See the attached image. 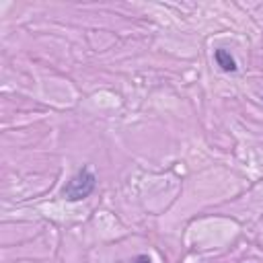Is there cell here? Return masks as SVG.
I'll return each mask as SVG.
<instances>
[{
    "label": "cell",
    "instance_id": "6da1fadb",
    "mask_svg": "<svg viewBox=\"0 0 263 263\" xmlns=\"http://www.w3.org/2000/svg\"><path fill=\"white\" fill-rule=\"evenodd\" d=\"M97 187V177L89 167H82L70 181H66V185L60 189V196L66 201H82L87 200Z\"/></svg>",
    "mask_w": 263,
    "mask_h": 263
},
{
    "label": "cell",
    "instance_id": "7a4b0ae2",
    "mask_svg": "<svg viewBox=\"0 0 263 263\" xmlns=\"http://www.w3.org/2000/svg\"><path fill=\"white\" fill-rule=\"evenodd\" d=\"M214 58H216V64L220 66V70H222V72L232 74V72L239 70V66H236V60L231 56V52H228V49H216V52H214Z\"/></svg>",
    "mask_w": 263,
    "mask_h": 263
},
{
    "label": "cell",
    "instance_id": "3957f363",
    "mask_svg": "<svg viewBox=\"0 0 263 263\" xmlns=\"http://www.w3.org/2000/svg\"><path fill=\"white\" fill-rule=\"evenodd\" d=\"M134 263H152V259L148 255H138V257L134 259Z\"/></svg>",
    "mask_w": 263,
    "mask_h": 263
}]
</instances>
